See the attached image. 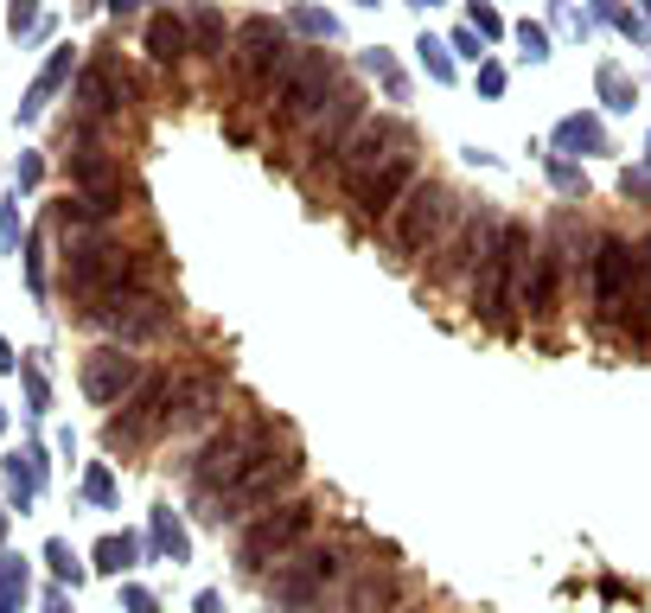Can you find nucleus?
Returning <instances> with one entry per match:
<instances>
[{
	"instance_id": "nucleus-1",
	"label": "nucleus",
	"mask_w": 651,
	"mask_h": 613,
	"mask_svg": "<svg viewBox=\"0 0 651 613\" xmlns=\"http://www.w3.org/2000/svg\"><path fill=\"white\" fill-rule=\"evenodd\" d=\"M352 576H358V563H352V543H345V537L300 543V549H288V556L275 563L269 594H275V608H282V613H320Z\"/></svg>"
},
{
	"instance_id": "nucleus-2",
	"label": "nucleus",
	"mask_w": 651,
	"mask_h": 613,
	"mask_svg": "<svg viewBox=\"0 0 651 613\" xmlns=\"http://www.w3.org/2000/svg\"><path fill=\"white\" fill-rule=\"evenodd\" d=\"M524 269H530V230L524 224H486L479 237V282H472V307L486 320L511 326V307L524 300Z\"/></svg>"
},
{
	"instance_id": "nucleus-3",
	"label": "nucleus",
	"mask_w": 651,
	"mask_h": 613,
	"mask_svg": "<svg viewBox=\"0 0 651 613\" xmlns=\"http://www.w3.org/2000/svg\"><path fill=\"white\" fill-rule=\"evenodd\" d=\"M275 441H282V429H269L262 416H243V422L217 429L212 441L192 454V467H185V479H192V499H198V506H212L217 492H230V486H237V473L250 467V461H262Z\"/></svg>"
},
{
	"instance_id": "nucleus-4",
	"label": "nucleus",
	"mask_w": 651,
	"mask_h": 613,
	"mask_svg": "<svg viewBox=\"0 0 651 613\" xmlns=\"http://www.w3.org/2000/svg\"><path fill=\"white\" fill-rule=\"evenodd\" d=\"M147 288V256L128 250V243H108V237H90L65 256V294L77 307H103L115 294Z\"/></svg>"
},
{
	"instance_id": "nucleus-5",
	"label": "nucleus",
	"mask_w": 651,
	"mask_h": 613,
	"mask_svg": "<svg viewBox=\"0 0 651 613\" xmlns=\"http://www.w3.org/2000/svg\"><path fill=\"white\" fill-rule=\"evenodd\" d=\"M294 486H300V447L275 441L262 461H250V467L237 473L230 492H217L212 506H205V518H212V524H243V518H255V511L282 506Z\"/></svg>"
},
{
	"instance_id": "nucleus-6",
	"label": "nucleus",
	"mask_w": 651,
	"mask_h": 613,
	"mask_svg": "<svg viewBox=\"0 0 651 613\" xmlns=\"http://www.w3.org/2000/svg\"><path fill=\"white\" fill-rule=\"evenodd\" d=\"M454 217H460V198H454L447 185H441V180H415V185L397 198V212L384 217V230H390V250H397V256L434 250V237H441Z\"/></svg>"
},
{
	"instance_id": "nucleus-7",
	"label": "nucleus",
	"mask_w": 651,
	"mask_h": 613,
	"mask_svg": "<svg viewBox=\"0 0 651 613\" xmlns=\"http://www.w3.org/2000/svg\"><path fill=\"white\" fill-rule=\"evenodd\" d=\"M313 518H320L313 499H282V506H269L250 531H243V543H237V569H243V576H262L269 563H282L288 549H300V543L313 537Z\"/></svg>"
},
{
	"instance_id": "nucleus-8",
	"label": "nucleus",
	"mask_w": 651,
	"mask_h": 613,
	"mask_svg": "<svg viewBox=\"0 0 651 613\" xmlns=\"http://www.w3.org/2000/svg\"><path fill=\"white\" fill-rule=\"evenodd\" d=\"M339 90V65L326 58V52H313V58H294L288 71L275 77V128H307L313 115L326 109V97Z\"/></svg>"
},
{
	"instance_id": "nucleus-9",
	"label": "nucleus",
	"mask_w": 651,
	"mask_h": 613,
	"mask_svg": "<svg viewBox=\"0 0 651 613\" xmlns=\"http://www.w3.org/2000/svg\"><path fill=\"white\" fill-rule=\"evenodd\" d=\"M180 397H185L180 377H147L141 397H128L122 402V416L108 422V447H141V441H153V434H167L173 422H180Z\"/></svg>"
},
{
	"instance_id": "nucleus-10",
	"label": "nucleus",
	"mask_w": 651,
	"mask_h": 613,
	"mask_svg": "<svg viewBox=\"0 0 651 613\" xmlns=\"http://www.w3.org/2000/svg\"><path fill=\"white\" fill-rule=\"evenodd\" d=\"M90 320L103 326L108 339L141 345V339H160L167 326L180 320V307L160 300V294H147V288H128V294H115V300H103V307H90Z\"/></svg>"
},
{
	"instance_id": "nucleus-11",
	"label": "nucleus",
	"mask_w": 651,
	"mask_h": 613,
	"mask_svg": "<svg viewBox=\"0 0 651 613\" xmlns=\"http://www.w3.org/2000/svg\"><path fill=\"white\" fill-rule=\"evenodd\" d=\"M397 147H409V141H402V128H397V122H384V115H377V122H358V128L345 135V147L332 154L326 180H345V192H352V185H358L364 173H370V167H384V160H390Z\"/></svg>"
},
{
	"instance_id": "nucleus-12",
	"label": "nucleus",
	"mask_w": 651,
	"mask_h": 613,
	"mask_svg": "<svg viewBox=\"0 0 651 613\" xmlns=\"http://www.w3.org/2000/svg\"><path fill=\"white\" fill-rule=\"evenodd\" d=\"M358 122H364V97L339 83V90H332V103L313 115V141H307V154H313V160H307V185H326V167H332V154L345 147V135H352Z\"/></svg>"
},
{
	"instance_id": "nucleus-13",
	"label": "nucleus",
	"mask_w": 651,
	"mask_h": 613,
	"mask_svg": "<svg viewBox=\"0 0 651 613\" xmlns=\"http://www.w3.org/2000/svg\"><path fill=\"white\" fill-rule=\"evenodd\" d=\"M288 33L275 26V20H250L243 33H237V77L250 83V90H275V77L288 71Z\"/></svg>"
},
{
	"instance_id": "nucleus-14",
	"label": "nucleus",
	"mask_w": 651,
	"mask_h": 613,
	"mask_svg": "<svg viewBox=\"0 0 651 613\" xmlns=\"http://www.w3.org/2000/svg\"><path fill=\"white\" fill-rule=\"evenodd\" d=\"M415 185V154L409 147H397L384 167H370L358 185H352V212L364 217V224H384V217L397 212V198Z\"/></svg>"
},
{
	"instance_id": "nucleus-15",
	"label": "nucleus",
	"mask_w": 651,
	"mask_h": 613,
	"mask_svg": "<svg viewBox=\"0 0 651 613\" xmlns=\"http://www.w3.org/2000/svg\"><path fill=\"white\" fill-rule=\"evenodd\" d=\"M402 594H409V588H402L397 576H370V569H364V576L345 581V588H339L320 613H397Z\"/></svg>"
},
{
	"instance_id": "nucleus-16",
	"label": "nucleus",
	"mask_w": 651,
	"mask_h": 613,
	"mask_svg": "<svg viewBox=\"0 0 651 613\" xmlns=\"http://www.w3.org/2000/svg\"><path fill=\"white\" fill-rule=\"evenodd\" d=\"M632 282H639V256L607 237V243H601V314H619L626 294H632Z\"/></svg>"
},
{
	"instance_id": "nucleus-17",
	"label": "nucleus",
	"mask_w": 651,
	"mask_h": 613,
	"mask_svg": "<svg viewBox=\"0 0 651 613\" xmlns=\"http://www.w3.org/2000/svg\"><path fill=\"white\" fill-rule=\"evenodd\" d=\"M486 224L492 217L486 212H472V217H460V230L434 250V282H460V269L472 262V250H479V237H486Z\"/></svg>"
},
{
	"instance_id": "nucleus-18",
	"label": "nucleus",
	"mask_w": 651,
	"mask_h": 613,
	"mask_svg": "<svg viewBox=\"0 0 651 613\" xmlns=\"http://www.w3.org/2000/svg\"><path fill=\"white\" fill-rule=\"evenodd\" d=\"M77 97H83L90 115H115V109L128 103V77L115 71V65H96V71L83 77V90H77Z\"/></svg>"
},
{
	"instance_id": "nucleus-19",
	"label": "nucleus",
	"mask_w": 651,
	"mask_h": 613,
	"mask_svg": "<svg viewBox=\"0 0 651 613\" xmlns=\"http://www.w3.org/2000/svg\"><path fill=\"white\" fill-rule=\"evenodd\" d=\"M147 52H153V65H180L185 52H192L180 13H153V20H147Z\"/></svg>"
},
{
	"instance_id": "nucleus-20",
	"label": "nucleus",
	"mask_w": 651,
	"mask_h": 613,
	"mask_svg": "<svg viewBox=\"0 0 651 613\" xmlns=\"http://www.w3.org/2000/svg\"><path fill=\"white\" fill-rule=\"evenodd\" d=\"M83 384H90V397H115V384H122V390H128V384H135V364L128 359H115V352H96V364H90V371H83Z\"/></svg>"
},
{
	"instance_id": "nucleus-21",
	"label": "nucleus",
	"mask_w": 651,
	"mask_h": 613,
	"mask_svg": "<svg viewBox=\"0 0 651 613\" xmlns=\"http://www.w3.org/2000/svg\"><path fill=\"white\" fill-rule=\"evenodd\" d=\"M65 71H71V52H58V58H52V65H45V71H38L33 97H26V115H33V109L45 103V97H52V90H58V83H65Z\"/></svg>"
},
{
	"instance_id": "nucleus-22",
	"label": "nucleus",
	"mask_w": 651,
	"mask_h": 613,
	"mask_svg": "<svg viewBox=\"0 0 651 613\" xmlns=\"http://www.w3.org/2000/svg\"><path fill=\"white\" fill-rule=\"evenodd\" d=\"M198 38H205V52H217V58H224V26H217L212 7H198Z\"/></svg>"
},
{
	"instance_id": "nucleus-23",
	"label": "nucleus",
	"mask_w": 651,
	"mask_h": 613,
	"mask_svg": "<svg viewBox=\"0 0 651 613\" xmlns=\"http://www.w3.org/2000/svg\"><path fill=\"white\" fill-rule=\"evenodd\" d=\"M422 58H429V71H434V77H447V58H441V45H429V38H422Z\"/></svg>"
},
{
	"instance_id": "nucleus-24",
	"label": "nucleus",
	"mask_w": 651,
	"mask_h": 613,
	"mask_svg": "<svg viewBox=\"0 0 651 613\" xmlns=\"http://www.w3.org/2000/svg\"><path fill=\"white\" fill-rule=\"evenodd\" d=\"M26 20H33V0H13V33H20Z\"/></svg>"
},
{
	"instance_id": "nucleus-25",
	"label": "nucleus",
	"mask_w": 651,
	"mask_h": 613,
	"mask_svg": "<svg viewBox=\"0 0 651 613\" xmlns=\"http://www.w3.org/2000/svg\"><path fill=\"white\" fill-rule=\"evenodd\" d=\"M108 7H115V13H135V7H141V0H108Z\"/></svg>"
}]
</instances>
